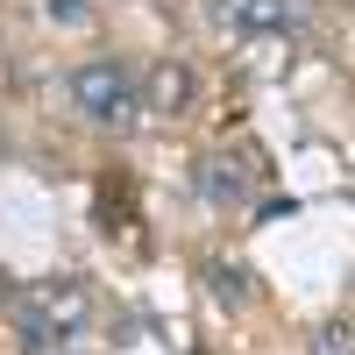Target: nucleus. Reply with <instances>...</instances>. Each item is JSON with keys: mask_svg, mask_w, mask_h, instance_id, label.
I'll list each match as a JSON object with an SVG mask.
<instances>
[{"mask_svg": "<svg viewBox=\"0 0 355 355\" xmlns=\"http://www.w3.org/2000/svg\"><path fill=\"white\" fill-rule=\"evenodd\" d=\"M313 355H355V327L348 320H327V327L313 334Z\"/></svg>", "mask_w": 355, "mask_h": 355, "instance_id": "7", "label": "nucleus"}, {"mask_svg": "<svg viewBox=\"0 0 355 355\" xmlns=\"http://www.w3.org/2000/svg\"><path fill=\"white\" fill-rule=\"evenodd\" d=\"M206 299L242 313L249 306V263H227V256H206Z\"/></svg>", "mask_w": 355, "mask_h": 355, "instance_id": "6", "label": "nucleus"}, {"mask_svg": "<svg viewBox=\"0 0 355 355\" xmlns=\"http://www.w3.org/2000/svg\"><path fill=\"white\" fill-rule=\"evenodd\" d=\"M15 334L28 355H50V348H64L85 320H93V291H85L78 277H43V284H21L15 291Z\"/></svg>", "mask_w": 355, "mask_h": 355, "instance_id": "1", "label": "nucleus"}, {"mask_svg": "<svg viewBox=\"0 0 355 355\" xmlns=\"http://www.w3.org/2000/svg\"><path fill=\"white\" fill-rule=\"evenodd\" d=\"M291 214H299V199H263L256 206V220H291Z\"/></svg>", "mask_w": 355, "mask_h": 355, "instance_id": "9", "label": "nucleus"}, {"mask_svg": "<svg viewBox=\"0 0 355 355\" xmlns=\"http://www.w3.org/2000/svg\"><path fill=\"white\" fill-rule=\"evenodd\" d=\"M71 100H78L85 121H100L114 135L142 121V93H135V78H128L121 57H93V64H78L71 71Z\"/></svg>", "mask_w": 355, "mask_h": 355, "instance_id": "2", "label": "nucleus"}, {"mask_svg": "<svg viewBox=\"0 0 355 355\" xmlns=\"http://www.w3.org/2000/svg\"><path fill=\"white\" fill-rule=\"evenodd\" d=\"M242 36H291V28L306 21V0H227L220 8Z\"/></svg>", "mask_w": 355, "mask_h": 355, "instance_id": "4", "label": "nucleus"}, {"mask_svg": "<svg viewBox=\"0 0 355 355\" xmlns=\"http://www.w3.org/2000/svg\"><path fill=\"white\" fill-rule=\"evenodd\" d=\"M43 15H50V21H64V28H78V21H85V0H50Z\"/></svg>", "mask_w": 355, "mask_h": 355, "instance_id": "8", "label": "nucleus"}, {"mask_svg": "<svg viewBox=\"0 0 355 355\" xmlns=\"http://www.w3.org/2000/svg\"><path fill=\"white\" fill-rule=\"evenodd\" d=\"M256 171H263V157H227V150L199 157V199L206 206H249Z\"/></svg>", "mask_w": 355, "mask_h": 355, "instance_id": "3", "label": "nucleus"}, {"mask_svg": "<svg viewBox=\"0 0 355 355\" xmlns=\"http://www.w3.org/2000/svg\"><path fill=\"white\" fill-rule=\"evenodd\" d=\"M185 107H192V71L164 57V64L150 71V100H142V114H185Z\"/></svg>", "mask_w": 355, "mask_h": 355, "instance_id": "5", "label": "nucleus"}]
</instances>
